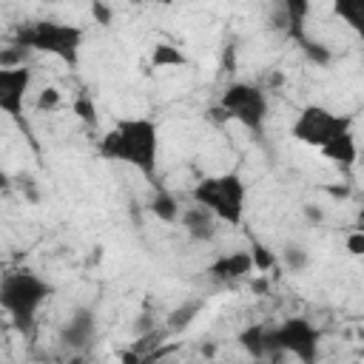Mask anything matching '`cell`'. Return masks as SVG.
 <instances>
[{
	"label": "cell",
	"instance_id": "cell-2",
	"mask_svg": "<svg viewBox=\"0 0 364 364\" xmlns=\"http://www.w3.org/2000/svg\"><path fill=\"white\" fill-rule=\"evenodd\" d=\"M51 296H54V284L34 270H9L0 276V310L9 316L11 327L23 336L34 333L37 316Z\"/></svg>",
	"mask_w": 364,
	"mask_h": 364
},
{
	"label": "cell",
	"instance_id": "cell-9",
	"mask_svg": "<svg viewBox=\"0 0 364 364\" xmlns=\"http://www.w3.org/2000/svg\"><path fill=\"white\" fill-rule=\"evenodd\" d=\"M94 338H97V313H94L91 307H77V310L65 318V324H63V330H60V341H63L65 347L82 350V347L94 344Z\"/></svg>",
	"mask_w": 364,
	"mask_h": 364
},
{
	"label": "cell",
	"instance_id": "cell-23",
	"mask_svg": "<svg viewBox=\"0 0 364 364\" xmlns=\"http://www.w3.org/2000/svg\"><path fill=\"white\" fill-rule=\"evenodd\" d=\"M347 247H350V253H353V256H361V253H364V233H361V230H355V233L347 239Z\"/></svg>",
	"mask_w": 364,
	"mask_h": 364
},
{
	"label": "cell",
	"instance_id": "cell-12",
	"mask_svg": "<svg viewBox=\"0 0 364 364\" xmlns=\"http://www.w3.org/2000/svg\"><path fill=\"white\" fill-rule=\"evenodd\" d=\"M321 156H324V159H330L336 168L350 171V168L355 165V159H358V145H355L353 131H347V134H344V136H338L330 148H324V151H321Z\"/></svg>",
	"mask_w": 364,
	"mask_h": 364
},
{
	"label": "cell",
	"instance_id": "cell-15",
	"mask_svg": "<svg viewBox=\"0 0 364 364\" xmlns=\"http://www.w3.org/2000/svg\"><path fill=\"white\" fill-rule=\"evenodd\" d=\"M179 210H182V205H179L176 196H171L168 191H159V193L151 199V213H154L156 219H162V222H176V219H179Z\"/></svg>",
	"mask_w": 364,
	"mask_h": 364
},
{
	"label": "cell",
	"instance_id": "cell-1",
	"mask_svg": "<svg viewBox=\"0 0 364 364\" xmlns=\"http://www.w3.org/2000/svg\"><path fill=\"white\" fill-rule=\"evenodd\" d=\"M97 151H100L102 159L128 165V168L139 171L145 179H154L156 176V168H159V151H162L159 125L151 117H125V119H117L100 136Z\"/></svg>",
	"mask_w": 364,
	"mask_h": 364
},
{
	"label": "cell",
	"instance_id": "cell-19",
	"mask_svg": "<svg viewBox=\"0 0 364 364\" xmlns=\"http://www.w3.org/2000/svg\"><path fill=\"white\" fill-rule=\"evenodd\" d=\"M282 259H284V264H287L290 270H301V267L307 264V250L299 247V245H287V247L282 250Z\"/></svg>",
	"mask_w": 364,
	"mask_h": 364
},
{
	"label": "cell",
	"instance_id": "cell-3",
	"mask_svg": "<svg viewBox=\"0 0 364 364\" xmlns=\"http://www.w3.org/2000/svg\"><path fill=\"white\" fill-rule=\"evenodd\" d=\"M191 202L202 205L205 210H210L219 225L228 228H239L245 222V202H247V185L242 179V173L236 171H222V173H210L202 176L193 191H191Z\"/></svg>",
	"mask_w": 364,
	"mask_h": 364
},
{
	"label": "cell",
	"instance_id": "cell-20",
	"mask_svg": "<svg viewBox=\"0 0 364 364\" xmlns=\"http://www.w3.org/2000/svg\"><path fill=\"white\" fill-rule=\"evenodd\" d=\"M196 313H199V301H191V304L173 310V313H171V327H188Z\"/></svg>",
	"mask_w": 364,
	"mask_h": 364
},
{
	"label": "cell",
	"instance_id": "cell-10",
	"mask_svg": "<svg viewBox=\"0 0 364 364\" xmlns=\"http://www.w3.org/2000/svg\"><path fill=\"white\" fill-rule=\"evenodd\" d=\"M176 222L182 225V230H185L193 242H213L216 233H219V219H216L210 210H205L202 205H196V202L188 205V208H182Z\"/></svg>",
	"mask_w": 364,
	"mask_h": 364
},
{
	"label": "cell",
	"instance_id": "cell-18",
	"mask_svg": "<svg viewBox=\"0 0 364 364\" xmlns=\"http://www.w3.org/2000/svg\"><path fill=\"white\" fill-rule=\"evenodd\" d=\"M279 3H282V9H284L287 20H290L293 26H301L304 17H307V11H310V3H313V0H279Z\"/></svg>",
	"mask_w": 364,
	"mask_h": 364
},
{
	"label": "cell",
	"instance_id": "cell-7",
	"mask_svg": "<svg viewBox=\"0 0 364 364\" xmlns=\"http://www.w3.org/2000/svg\"><path fill=\"white\" fill-rule=\"evenodd\" d=\"M347 131H350V117H341L324 105H304L293 122V136L299 142L316 148L318 154L324 148H330L338 136H344Z\"/></svg>",
	"mask_w": 364,
	"mask_h": 364
},
{
	"label": "cell",
	"instance_id": "cell-5",
	"mask_svg": "<svg viewBox=\"0 0 364 364\" xmlns=\"http://www.w3.org/2000/svg\"><path fill=\"white\" fill-rule=\"evenodd\" d=\"M216 114H222V119H233L242 128H247L250 134L262 136L264 122H267V91L256 82H228L225 91L219 94L216 102Z\"/></svg>",
	"mask_w": 364,
	"mask_h": 364
},
{
	"label": "cell",
	"instance_id": "cell-14",
	"mask_svg": "<svg viewBox=\"0 0 364 364\" xmlns=\"http://www.w3.org/2000/svg\"><path fill=\"white\" fill-rule=\"evenodd\" d=\"M267 324H250L247 330L239 333V344L253 355V358H267V338H264Z\"/></svg>",
	"mask_w": 364,
	"mask_h": 364
},
{
	"label": "cell",
	"instance_id": "cell-24",
	"mask_svg": "<svg viewBox=\"0 0 364 364\" xmlns=\"http://www.w3.org/2000/svg\"><path fill=\"white\" fill-rule=\"evenodd\" d=\"M154 3H162V6H171L173 0H154Z\"/></svg>",
	"mask_w": 364,
	"mask_h": 364
},
{
	"label": "cell",
	"instance_id": "cell-22",
	"mask_svg": "<svg viewBox=\"0 0 364 364\" xmlns=\"http://www.w3.org/2000/svg\"><path fill=\"white\" fill-rule=\"evenodd\" d=\"M57 100H60V94H57V88H43V94L37 97V108L43 111H48V108H54L57 105Z\"/></svg>",
	"mask_w": 364,
	"mask_h": 364
},
{
	"label": "cell",
	"instance_id": "cell-21",
	"mask_svg": "<svg viewBox=\"0 0 364 364\" xmlns=\"http://www.w3.org/2000/svg\"><path fill=\"white\" fill-rule=\"evenodd\" d=\"M74 111L80 114V119H82V122H91V125L97 122V108H94V102H91V100L80 97V100L74 102Z\"/></svg>",
	"mask_w": 364,
	"mask_h": 364
},
{
	"label": "cell",
	"instance_id": "cell-6",
	"mask_svg": "<svg viewBox=\"0 0 364 364\" xmlns=\"http://www.w3.org/2000/svg\"><path fill=\"white\" fill-rule=\"evenodd\" d=\"M267 355H293L301 364H316L321 333L310 318H284L264 330Z\"/></svg>",
	"mask_w": 364,
	"mask_h": 364
},
{
	"label": "cell",
	"instance_id": "cell-17",
	"mask_svg": "<svg viewBox=\"0 0 364 364\" xmlns=\"http://www.w3.org/2000/svg\"><path fill=\"white\" fill-rule=\"evenodd\" d=\"M250 259H253V270H262V273H267V270H273L276 264H279V256L270 250V247H264L262 242H250Z\"/></svg>",
	"mask_w": 364,
	"mask_h": 364
},
{
	"label": "cell",
	"instance_id": "cell-13",
	"mask_svg": "<svg viewBox=\"0 0 364 364\" xmlns=\"http://www.w3.org/2000/svg\"><path fill=\"white\" fill-rule=\"evenodd\" d=\"M333 3V14L350 26L355 34H364V0H330Z\"/></svg>",
	"mask_w": 364,
	"mask_h": 364
},
{
	"label": "cell",
	"instance_id": "cell-16",
	"mask_svg": "<svg viewBox=\"0 0 364 364\" xmlns=\"http://www.w3.org/2000/svg\"><path fill=\"white\" fill-rule=\"evenodd\" d=\"M151 63H154L156 68H171V65H182V63H185V54L176 51V48L168 46V43H159V46H154V51H151Z\"/></svg>",
	"mask_w": 364,
	"mask_h": 364
},
{
	"label": "cell",
	"instance_id": "cell-4",
	"mask_svg": "<svg viewBox=\"0 0 364 364\" xmlns=\"http://www.w3.org/2000/svg\"><path fill=\"white\" fill-rule=\"evenodd\" d=\"M11 43L26 51L51 54L63 60L65 65H77L80 48H82V28L74 23H63V20H31L17 28Z\"/></svg>",
	"mask_w": 364,
	"mask_h": 364
},
{
	"label": "cell",
	"instance_id": "cell-8",
	"mask_svg": "<svg viewBox=\"0 0 364 364\" xmlns=\"http://www.w3.org/2000/svg\"><path fill=\"white\" fill-rule=\"evenodd\" d=\"M34 71L23 65H0V111L11 117L14 122H26V100L31 91Z\"/></svg>",
	"mask_w": 364,
	"mask_h": 364
},
{
	"label": "cell",
	"instance_id": "cell-11",
	"mask_svg": "<svg viewBox=\"0 0 364 364\" xmlns=\"http://www.w3.org/2000/svg\"><path fill=\"white\" fill-rule=\"evenodd\" d=\"M208 273L210 279L216 282H242L253 273V259H250V250H233V253H222L216 256L210 264H208Z\"/></svg>",
	"mask_w": 364,
	"mask_h": 364
}]
</instances>
